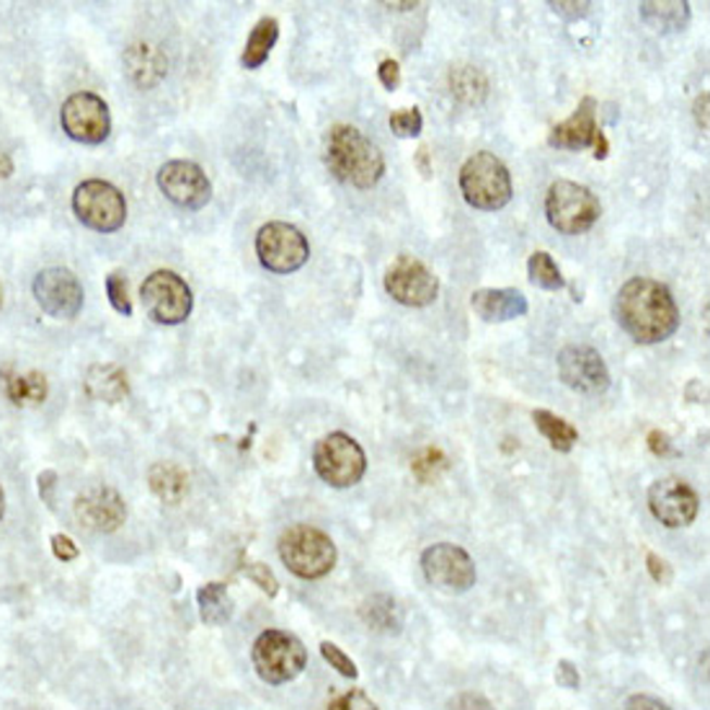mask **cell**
I'll return each mask as SVG.
<instances>
[{
    "instance_id": "cell-1",
    "label": "cell",
    "mask_w": 710,
    "mask_h": 710,
    "mask_svg": "<svg viewBox=\"0 0 710 710\" xmlns=\"http://www.w3.org/2000/svg\"><path fill=\"white\" fill-rule=\"evenodd\" d=\"M615 315L620 326L638 344L667 341L680 326V310L670 287L646 277H633L620 287Z\"/></svg>"
},
{
    "instance_id": "cell-2",
    "label": "cell",
    "mask_w": 710,
    "mask_h": 710,
    "mask_svg": "<svg viewBox=\"0 0 710 710\" xmlns=\"http://www.w3.org/2000/svg\"><path fill=\"white\" fill-rule=\"evenodd\" d=\"M326 165L339 182L354 189H372L385 174L381 148L351 124H334L328 129Z\"/></svg>"
},
{
    "instance_id": "cell-3",
    "label": "cell",
    "mask_w": 710,
    "mask_h": 710,
    "mask_svg": "<svg viewBox=\"0 0 710 710\" xmlns=\"http://www.w3.org/2000/svg\"><path fill=\"white\" fill-rule=\"evenodd\" d=\"M460 191L475 210L496 212L512 202V174L494 153L481 150L460 169Z\"/></svg>"
},
{
    "instance_id": "cell-4",
    "label": "cell",
    "mask_w": 710,
    "mask_h": 710,
    "mask_svg": "<svg viewBox=\"0 0 710 710\" xmlns=\"http://www.w3.org/2000/svg\"><path fill=\"white\" fill-rule=\"evenodd\" d=\"M282 563L300 578H323L336 566L334 540L313 525H292L279 537Z\"/></svg>"
},
{
    "instance_id": "cell-5",
    "label": "cell",
    "mask_w": 710,
    "mask_h": 710,
    "mask_svg": "<svg viewBox=\"0 0 710 710\" xmlns=\"http://www.w3.org/2000/svg\"><path fill=\"white\" fill-rule=\"evenodd\" d=\"M548 223L563 236H582L595 227L602 215V204L589 186L576 182H553L546 197Z\"/></svg>"
},
{
    "instance_id": "cell-6",
    "label": "cell",
    "mask_w": 710,
    "mask_h": 710,
    "mask_svg": "<svg viewBox=\"0 0 710 710\" xmlns=\"http://www.w3.org/2000/svg\"><path fill=\"white\" fill-rule=\"evenodd\" d=\"M253 670L269 685H285L300 677L308 664V651L298 636L287 631H264L253 640Z\"/></svg>"
},
{
    "instance_id": "cell-7",
    "label": "cell",
    "mask_w": 710,
    "mask_h": 710,
    "mask_svg": "<svg viewBox=\"0 0 710 710\" xmlns=\"http://www.w3.org/2000/svg\"><path fill=\"white\" fill-rule=\"evenodd\" d=\"M313 468L328 486L351 488L368 473V454L354 437L344 432H331L315 445Z\"/></svg>"
},
{
    "instance_id": "cell-8",
    "label": "cell",
    "mask_w": 710,
    "mask_h": 710,
    "mask_svg": "<svg viewBox=\"0 0 710 710\" xmlns=\"http://www.w3.org/2000/svg\"><path fill=\"white\" fill-rule=\"evenodd\" d=\"M73 210L86 227L96 233H114L120 231L127 220V202L114 184L101 182V178H88L78 184L73 195Z\"/></svg>"
},
{
    "instance_id": "cell-9",
    "label": "cell",
    "mask_w": 710,
    "mask_h": 710,
    "mask_svg": "<svg viewBox=\"0 0 710 710\" xmlns=\"http://www.w3.org/2000/svg\"><path fill=\"white\" fill-rule=\"evenodd\" d=\"M140 300L148 315L163 326H176L184 323L191 313V289L176 272L158 269V272L145 277L140 287Z\"/></svg>"
},
{
    "instance_id": "cell-10",
    "label": "cell",
    "mask_w": 710,
    "mask_h": 710,
    "mask_svg": "<svg viewBox=\"0 0 710 710\" xmlns=\"http://www.w3.org/2000/svg\"><path fill=\"white\" fill-rule=\"evenodd\" d=\"M257 253L261 266L269 272L289 274L306 266L310 246L300 227L289 223H266L257 236Z\"/></svg>"
},
{
    "instance_id": "cell-11",
    "label": "cell",
    "mask_w": 710,
    "mask_h": 710,
    "mask_svg": "<svg viewBox=\"0 0 710 710\" xmlns=\"http://www.w3.org/2000/svg\"><path fill=\"white\" fill-rule=\"evenodd\" d=\"M422 571L432 587L463 595L475 584V563L460 546L437 543L422 553Z\"/></svg>"
},
{
    "instance_id": "cell-12",
    "label": "cell",
    "mask_w": 710,
    "mask_h": 710,
    "mask_svg": "<svg viewBox=\"0 0 710 710\" xmlns=\"http://www.w3.org/2000/svg\"><path fill=\"white\" fill-rule=\"evenodd\" d=\"M385 289L396 302L409 308H426L437 300L439 279L429 266L413 257H398L385 272Z\"/></svg>"
},
{
    "instance_id": "cell-13",
    "label": "cell",
    "mask_w": 710,
    "mask_h": 710,
    "mask_svg": "<svg viewBox=\"0 0 710 710\" xmlns=\"http://www.w3.org/2000/svg\"><path fill=\"white\" fill-rule=\"evenodd\" d=\"M60 122L67 137H73L75 142L99 145L112 133V116H109L107 101L88 91L73 94L62 103Z\"/></svg>"
},
{
    "instance_id": "cell-14",
    "label": "cell",
    "mask_w": 710,
    "mask_h": 710,
    "mask_svg": "<svg viewBox=\"0 0 710 710\" xmlns=\"http://www.w3.org/2000/svg\"><path fill=\"white\" fill-rule=\"evenodd\" d=\"M34 298L47 315L58 321H71L83 308V287L71 269L52 266L34 277Z\"/></svg>"
},
{
    "instance_id": "cell-15",
    "label": "cell",
    "mask_w": 710,
    "mask_h": 710,
    "mask_svg": "<svg viewBox=\"0 0 710 710\" xmlns=\"http://www.w3.org/2000/svg\"><path fill=\"white\" fill-rule=\"evenodd\" d=\"M548 142L561 150H587L595 148V158L602 161L610 153V142L597 124V101L587 96L576 107V112L566 122L550 129Z\"/></svg>"
},
{
    "instance_id": "cell-16",
    "label": "cell",
    "mask_w": 710,
    "mask_h": 710,
    "mask_svg": "<svg viewBox=\"0 0 710 710\" xmlns=\"http://www.w3.org/2000/svg\"><path fill=\"white\" fill-rule=\"evenodd\" d=\"M158 186L171 202L184 207V210H202L212 197L210 178L191 161H169L161 165Z\"/></svg>"
},
{
    "instance_id": "cell-17",
    "label": "cell",
    "mask_w": 710,
    "mask_h": 710,
    "mask_svg": "<svg viewBox=\"0 0 710 710\" xmlns=\"http://www.w3.org/2000/svg\"><path fill=\"white\" fill-rule=\"evenodd\" d=\"M558 375L576 393L599 396L610 388V370L591 347H566L558 354Z\"/></svg>"
},
{
    "instance_id": "cell-18",
    "label": "cell",
    "mask_w": 710,
    "mask_h": 710,
    "mask_svg": "<svg viewBox=\"0 0 710 710\" xmlns=\"http://www.w3.org/2000/svg\"><path fill=\"white\" fill-rule=\"evenodd\" d=\"M649 509L661 525L687 527L698 516L700 499L690 484L680 478H661L649 488Z\"/></svg>"
},
{
    "instance_id": "cell-19",
    "label": "cell",
    "mask_w": 710,
    "mask_h": 710,
    "mask_svg": "<svg viewBox=\"0 0 710 710\" xmlns=\"http://www.w3.org/2000/svg\"><path fill=\"white\" fill-rule=\"evenodd\" d=\"M75 520L88 533H114L127 520V507H124L122 496L109 486L86 488L78 499H75Z\"/></svg>"
},
{
    "instance_id": "cell-20",
    "label": "cell",
    "mask_w": 710,
    "mask_h": 710,
    "mask_svg": "<svg viewBox=\"0 0 710 710\" xmlns=\"http://www.w3.org/2000/svg\"><path fill=\"white\" fill-rule=\"evenodd\" d=\"M471 306L475 310V315L488 323H505V321H514L527 315V298L520 292V289L512 287H501V289H478L473 292Z\"/></svg>"
},
{
    "instance_id": "cell-21",
    "label": "cell",
    "mask_w": 710,
    "mask_h": 710,
    "mask_svg": "<svg viewBox=\"0 0 710 710\" xmlns=\"http://www.w3.org/2000/svg\"><path fill=\"white\" fill-rule=\"evenodd\" d=\"M88 396L103 403H120L127 398V375L116 364H94L86 375Z\"/></svg>"
},
{
    "instance_id": "cell-22",
    "label": "cell",
    "mask_w": 710,
    "mask_h": 710,
    "mask_svg": "<svg viewBox=\"0 0 710 710\" xmlns=\"http://www.w3.org/2000/svg\"><path fill=\"white\" fill-rule=\"evenodd\" d=\"M148 484L163 505H182L189 494V473L176 463H155L148 471Z\"/></svg>"
},
{
    "instance_id": "cell-23",
    "label": "cell",
    "mask_w": 710,
    "mask_h": 710,
    "mask_svg": "<svg viewBox=\"0 0 710 710\" xmlns=\"http://www.w3.org/2000/svg\"><path fill=\"white\" fill-rule=\"evenodd\" d=\"M640 21L653 32H680L690 21V5L685 0H667V3H640Z\"/></svg>"
},
{
    "instance_id": "cell-24",
    "label": "cell",
    "mask_w": 710,
    "mask_h": 710,
    "mask_svg": "<svg viewBox=\"0 0 710 710\" xmlns=\"http://www.w3.org/2000/svg\"><path fill=\"white\" fill-rule=\"evenodd\" d=\"M127 73L140 88L155 86L165 75L163 54L148 45H137L127 52Z\"/></svg>"
},
{
    "instance_id": "cell-25",
    "label": "cell",
    "mask_w": 710,
    "mask_h": 710,
    "mask_svg": "<svg viewBox=\"0 0 710 710\" xmlns=\"http://www.w3.org/2000/svg\"><path fill=\"white\" fill-rule=\"evenodd\" d=\"M277 39H279L277 18H269V16L261 18L259 24L253 26L251 37H248V41H246L244 58H240L244 67H248V71H257V67L264 65V62L269 60V52H272V47L277 45Z\"/></svg>"
},
{
    "instance_id": "cell-26",
    "label": "cell",
    "mask_w": 710,
    "mask_h": 710,
    "mask_svg": "<svg viewBox=\"0 0 710 710\" xmlns=\"http://www.w3.org/2000/svg\"><path fill=\"white\" fill-rule=\"evenodd\" d=\"M197 605L199 615L207 625H225L227 620L233 618V599L227 595V587L220 582L204 584L202 589L197 591Z\"/></svg>"
},
{
    "instance_id": "cell-27",
    "label": "cell",
    "mask_w": 710,
    "mask_h": 710,
    "mask_svg": "<svg viewBox=\"0 0 710 710\" xmlns=\"http://www.w3.org/2000/svg\"><path fill=\"white\" fill-rule=\"evenodd\" d=\"M362 620L372 631H383V633H398L403 625L401 610H398L396 599L388 595H375L372 599H368L362 608Z\"/></svg>"
},
{
    "instance_id": "cell-28",
    "label": "cell",
    "mask_w": 710,
    "mask_h": 710,
    "mask_svg": "<svg viewBox=\"0 0 710 710\" xmlns=\"http://www.w3.org/2000/svg\"><path fill=\"white\" fill-rule=\"evenodd\" d=\"M533 419H535L537 432L548 439L553 450H558V452L574 450V445L578 443V432L566 422V419L556 416V413L543 411V409L533 411Z\"/></svg>"
},
{
    "instance_id": "cell-29",
    "label": "cell",
    "mask_w": 710,
    "mask_h": 710,
    "mask_svg": "<svg viewBox=\"0 0 710 710\" xmlns=\"http://www.w3.org/2000/svg\"><path fill=\"white\" fill-rule=\"evenodd\" d=\"M450 88H452L454 99H460L463 103H471L473 107V103H481L486 99L488 80H486V75L478 71V67L460 65V67H452Z\"/></svg>"
},
{
    "instance_id": "cell-30",
    "label": "cell",
    "mask_w": 710,
    "mask_h": 710,
    "mask_svg": "<svg viewBox=\"0 0 710 710\" xmlns=\"http://www.w3.org/2000/svg\"><path fill=\"white\" fill-rule=\"evenodd\" d=\"M5 393L16 406H39L47 398V381L39 372L26 375H5Z\"/></svg>"
},
{
    "instance_id": "cell-31",
    "label": "cell",
    "mask_w": 710,
    "mask_h": 710,
    "mask_svg": "<svg viewBox=\"0 0 710 710\" xmlns=\"http://www.w3.org/2000/svg\"><path fill=\"white\" fill-rule=\"evenodd\" d=\"M527 272H530V279H533V285L543 287V289H563L566 287V279H563L561 269L553 261V257L546 251H535L533 257L527 261Z\"/></svg>"
},
{
    "instance_id": "cell-32",
    "label": "cell",
    "mask_w": 710,
    "mask_h": 710,
    "mask_svg": "<svg viewBox=\"0 0 710 710\" xmlns=\"http://www.w3.org/2000/svg\"><path fill=\"white\" fill-rule=\"evenodd\" d=\"M447 468H450V460H447V454L437 450V447H424V450L413 454L411 460V471L416 475L419 484H434Z\"/></svg>"
},
{
    "instance_id": "cell-33",
    "label": "cell",
    "mask_w": 710,
    "mask_h": 710,
    "mask_svg": "<svg viewBox=\"0 0 710 710\" xmlns=\"http://www.w3.org/2000/svg\"><path fill=\"white\" fill-rule=\"evenodd\" d=\"M424 127V116L416 107L413 109H398L390 114V129L398 137H419Z\"/></svg>"
},
{
    "instance_id": "cell-34",
    "label": "cell",
    "mask_w": 710,
    "mask_h": 710,
    "mask_svg": "<svg viewBox=\"0 0 710 710\" xmlns=\"http://www.w3.org/2000/svg\"><path fill=\"white\" fill-rule=\"evenodd\" d=\"M321 657L326 659L331 664V670L339 672L341 677H347V680L360 677V672H357V664L351 661V657H347V653H344L336 644H331V640H323L321 644Z\"/></svg>"
},
{
    "instance_id": "cell-35",
    "label": "cell",
    "mask_w": 710,
    "mask_h": 710,
    "mask_svg": "<svg viewBox=\"0 0 710 710\" xmlns=\"http://www.w3.org/2000/svg\"><path fill=\"white\" fill-rule=\"evenodd\" d=\"M107 295H109V300H112L116 313L133 315V302H129L127 279H124L122 272L109 274V277H107Z\"/></svg>"
},
{
    "instance_id": "cell-36",
    "label": "cell",
    "mask_w": 710,
    "mask_h": 710,
    "mask_svg": "<svg viewBox=\"0 0 710 710\" xmlns=\"http://www.w3.org/2000/svg\"><path fill=\"white\" fill-rule=\"evenodd\" d=\"M246 576L251 578L253 584H257V587L264 591V595L269 597H274L279 591V582H277V576H274V571L264 566V563H248L246 566Z\"/></svg>"
},
{
    "instance_id": "cell-37",
    "label": "cell",
    "mask_w": 710,
    "mask_h": 710,
    "mask_svg": "<svg viewBox=\"0 0 710 710\" xmlns=\"http://www.w3.org/2000/svg\"><path fill=\"white\" fill-rule=\"evenodd\" d=\"M328 710H381V708H377L362 690H351L339 695V698L331 702Z\"/></svg>"
},
{
    "instance_id": "cell-38",
    "label": "cell",
    "mask_w": 710,
    "mask_h": 710,
    "mask_svg": "<svg viewBox=\"0 0 710 710\" xmlns=\"http://www.w3.org/2000/svg\"><path fill=\"white\" fill-rule=\"evenodd\" d=\"M447 710H496L491 702H488L484 695L475 693H460L447 702Z\"/></svg>"
},
{
    "instance_id": "cell-39",
    "label": "cell",
    "mask_w": 710,
    "mask_h": 710,
    "mask_svg": "<svg viewBox=\"0 0 710 710\" xmlns=\"http://www.w3.org/2000/svg\"><path fill=\"white\" fill-rule=\"evenodd\" d=\"M556 682L561 687H566V690H578V685H582V674H578V670L569 659H563L558 661L556 667Z\"/></svg>"
},
{
    "instance_id": "cell-40",
    "label": "cell",
    "mask_w": 710,
    "mask_h": 710,
    "mask_svg": "<svg viewBox=\"0 0 710 710\" xmlns=\"http://www.w3.org/2000/svg\"><path fill=\"white\" fill-rule=\"evenodd\" d=\"M646 566H649V574L651 578L657 584H670L672 582V569H670V563L664 561V558H659L657 553H649L646 556Z\"/></svg>"
},
{
    "instance_id": "cell-41",
    "label": "cell",
    "mask_w": 710,
    "mask_h": 710,
    "mask_svg": "<svg viewBox=\"0 0 710 710\" xmlns=\"http://www.w3.org/2000/svg\"><path fill=\"white\" fill-rule=\"evenodd\" d=\"M377 75H381V83L388 91H396L401 86V67H398L396 60H383L381 67H377Z\"/></svg>"
},
{
    "instance_id": "cell-42",
    "label": "cell",
    "mask_w": 710,
    "mask_h": 710,
    "mask_svg": "<svg viewBox=\"0 0 710 710\" xmlns=\"http://www.w3.org/2000/svg\"><path fill=\"white\" fill-rule=\"evenodd\" d=\"M52 553L60 558V561H75L80 556V550L67 535H52Z\"/></svg>"
},
{
    "instance_id": "cell-43",
    "label": "cell",
    "mask_w": 710,
    "mask_h": 710,
    "mask_svg": "<svg viewBox=\"0 0 710 710\" xmlns=\"http://www.w3.org/2000/svg\"><path fill=\"white\" fill-rule=\"evenodd\" d=\"M550 9H553L558 16H563V18H571V21H576V18H584L589 13L591 9V3H550Z\"/></svg>"
},
{
    "instance_id": "cell-44",
    "label": "cell",
    "mask_w": 710,
    "mask_h": 710,
    "mask_svg": "<svg viewBox=\"0 0 710 710\" xmlns=\"http://www.w3.org/2000/svg\"><path fill=\"white\" fill-rule=\"evenodd\" d=\"M623 710H672V708L664 706V702L657 698H651V695H633V698H628V702H625Z\"/></svg>"
},
{
    "instance_id": "cell-45",
    "label": "cell",
    "mask_w": 710,
    "mask_h": 710,
    "mask_svg": "<svg viewBox=\"0 0 710 710\" xmlns=\"http://www.w3.org/2000/svg\"><path fill=\"white\" fill-rule=\"evenodd\" d=\"M649 447H651V452L653 454H670L672 452V443H670V437H667L664 432H659V429H653L649 434Z\"/></svg>"
},
{
    "instance_id": "cell-46",
    "label": "cell",
    "mask_w": 710,
    "mask_h": 710,
    "mask_svg": "<svg viewBox=\"0 0 710 710\" xmlns=\"http://www.w3.org/2000/svg\"><path fill=\"white\" fill-rule=\"evenodd\" d=\"M708 99L710 96L702 94V96H698V103H695V116H698L702 129H708Z\"/></svg>"
},
{
    "instance_id": "cell-47",
    "label": "cell",
    "mask_w": 710,
    "mask_h": 710,
    "mask_svg": "<svg viewBox=\"0 0 710 710\" xmlns=\"http://www.w3.org/2000/svg\"><path fill=\"white\" fill-rule=\"evenodd\" d=\"M54 478H58V475H54L52 471L39 475V494L45 496V499H50V494H47V491H52V488H54Z\"/></svg>"
},
{
    "instance_id": "cell-48",
    "label": "cell",
    "mask_w": 710,
    "mask_h": 710,
    "mask_svg": "<svg viewBox=\"0 0 710 710\" xmlns=\"http://www.w3.org/2000/svg\"><path fill=\"white\" fill-rule=\"evenodd\" d=\"M416 161H419V169H422V174H424V176H429V174H432V165H429V150H426V148L419 150Z\"/></svg>"
},
{
    "instance_id": "cell-49",
    "label": "cell",
    "mask_w": 710,
    "mask_h": 710,
    "mask_svg": "<svg viewBox=\"0 0 710 710\" xmlns=\"http://www.w3.org/2000/svg\"><path fill=\"white\" fill-rule=\"evenodd\" d=\"M13 174V161L5 153H0V178H9Z\"/></svg>"
},
{
    "instance_id": "cell-50",
    "label": "cell",
    "mask_w": 710,
    "mask_h": 710,
    "mask_svg": "<svg viewBox=\"0 0 710 710\" xmlns=\"http://www.w3.org/2000/svg\"><path fill=\"white\" fill-rule=\"evenodd\" d=\"M3 512H5V499H3V491H0V520H3Z\"/></svg>"
},
{
    "instance_id": "cell-51",
    "label": "cell",
    "mask_w": 710,
    "mask_h": 710,
    "mask_svg": "<svg viewBox=\"0 0 710 710\" xmlns=\"http://www.w3.org/2000/svg\"><path fill=\"white\" fill-rule=\"evenodd\" d=\"M0 306H3V287H0Z\"/></svg>"
}]
</instances>
